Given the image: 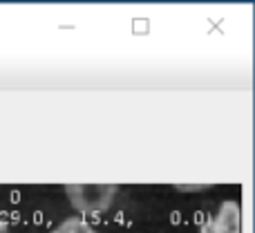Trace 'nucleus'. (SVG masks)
I'll use <instances>...</instances> for the list:
<instances>
[{
    "instance_id": "20e7f679",
    "label": "nucleus",
    "mask_w": 255,
    "mask_h": 233,
    "mask_svg": "<svg viewBox=\"0 0 255 233\" xmlns=\"http://www.w3.org/2000/svg\"><path fill=\"white\" fill-rule=\"evenodd\" d=\"M204 189H208V184H202V186H181V184H177V191H204Z\"/></svg>"
},
{
    "instance_id": "f257e3e1",
    "label": "nucleus",
    "mask_w": 255,
    "mask_h": 233,
    "mask_svg": "<svg viewBox=\"0 0 255 233\" xmlns=\"http://www.w3.org/2000/svg\"><path fill=\"white\" fill-rule=\"evenodd\" d=\"M65 193L72 207L81 213H101L112 207L117 195L115 184H67Z\"/></svg>"
},
{
    "instance_id": "39448f33",
    "label": "nucleus",
    "mask_w": 255,
    "mask_h": 233,
    "mask_svg": "<svg viewBox=\"0 0 255 233\" xmlns=\"http://www.w3.org/2000/svg\"><path fill=\"white\" fill-rule=\"evenodd\" d=\"M0 233H7V222L0 218Z\"/></svg>"
},
{
    "instance_id": "f03ea898",
    "label": "nucleus",
    "mask_w": 255,
    "mask_h": 233,
    "mask_svg": "<svg viewBox=\"0 0 255 233\" xmlns=\"http://www.w3.org/2000/svg\"><path fill=\"white\" fill-rule=\"evenodd\" d=\"M199 233H242V209L235 200H226L217 209L215 218L199 227Z\"/></svg>"
},
{
    "instance_id": "7ed1b4c3",
    "label": "nucleus",
    "mask_w": 255,
    "mask_h": 233,
    "mask_svg": "<svg viewBox=\"0 0 255 233\" xmlns=\"http://www.w3.org/2000/svg\"><path fill=\"white\" fill-rule=\"evenodd\" d=\"M52 233H97V231H94V227H90L85 220H79V218H67V220H63Z\"/></svg>"
}]
</instances>
